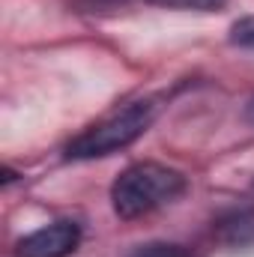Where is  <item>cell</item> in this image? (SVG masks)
<instances>
[{"label": "cell", "mask_w": 254, "mask_h": 257, "mask_svg": "<svg viewBox=\"0 0 254 257\" xmlns=\"http://www.w3.org/2000/svg\"><path fill=\"white\" fill-rule=\"evenodd\" d=\"M186 189L189 180L180 171L156 162H138L114 180L111 203L120 218H141L165 203H174Z\"/></svg>", "instance_id": "1"}, {"label": "cell", "mask_w": 254, "mask_h": 257, "mask_svg": "<svg viewBox=\"0 0 254 257\" xmlns=\"http://www.w3.org/2000/svg\"><path fill=\"white\" fill-rule=\"evenodd\" d=\"M81 245V224L75 221H54L27 233L18 245L15 257H69Z\"/></svg>", "instance_id": "3"}, {"label": "cell", "mask_w": 254, "mask_h": 257, "mask_svg": "<svg viewBox=\"0 0 254 257\" xmlns=\"http://www.w3.org/2000/svg\"><path fill=\"white\" fill-rule=\"evenodd\" d=\"M156 6H168V9H194V12H212L221 9L227 0H150Z\"/></svg>", "instance_id": "7"}, {"label": "cell", "mask_w": 254, "mask_h": 257, "mask_svg": "<svg viewBox=\"0 0 254 257\" xmlns=\"http://www.w3.org/2000/svg\"><path fill=\"white\" fill-rule=\"evenodd\" d=\"M129 257H191V251L177 242H150V245L135 248Z\"/></svg>", "instance_id": "5"}, {"label": "cell", "mask_w": 254, "mask_h": 257, "mask_svg": "<svg viewBox=\"0 0 254 257\" xmlns=\"http://www.w3.org/2000/svg\"><path fill=\"white\" fill-rule=\"evenodd\" d=\"M245 120H248V123H254V99L248 102V108H245Z\"/></svg>", "instance_id": "8"}, {"label": "cell", "mask_w": 254, "mask_h": 257, "mask_svg": "<svg viewBox=\"0 0 254 257\" xmlns=\"http://www.w3.org/2000/svg\"><path fill=\"white\" fill-rule=\"evenodd\" d=\"M156 111H159L156 99L132 102L123 111L105 117L102 123L90 126L87 132H81V135L66 147V156H69V159H102V156H111V153L123 150L129 144H135L147 128L153 126Z\"/></svg>", "instance_id": "2"}, {"label": "cell", "mask_w": 254, "mask_h": 257, "mask_svg": "<svg viewBox=\"0 0 254 257\" xmlns=\"http://www.w3.org/2000/svg\"><path fill=\"white\" fill-rule=\"evenodd\" d=\"M218 233L233 248L254 245V209H233L224 218H218Z\"/></svg>", "instance_id": "4"}, {"label": "cell", "mask_w": 254, "mask_h": 257, "mask_svg": "<svg viewBox=\"0 0 254 257\" xmlns=\"http://www.w3.org/2000/svg\"><path fill=\"white\" fill-rule=\"evenodd\" d=\"M230 42H233V45H239V48L254 51V15L239 18V21L230 27Z\"/></svg>", "instance_id": "6"}]
</instances>
